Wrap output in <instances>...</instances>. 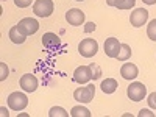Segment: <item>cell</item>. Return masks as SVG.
<instances>
[{"instance_id":"cell-1","label":"cell","mask_w":156,"mask_h":117,"mask_svg":"<svg viewBox=\"0 0 156 117\" xmlns=\"http://www.w3.org/2000/svg\"><path fill=\"white\" fill-rule=\"evenodd\" d=\"M95 86L94 84H81V87H76L73 90V98L78 103H89L94 100Z\"/></svg>"},{"instance_id":"cell-2","label":"cell","mask_w":156,"mask_h":117,"mask_svg":"<svg viewBox=\"0 0 156 117\" xmlns=\"http://www.w3.org/2000/svg\"><path fill=\"white\" fill-rule=\"evenodd\" d=\"M6 101H8L9 109H12V111H22V109L27 108V105H28V97L25 95L23 92L16 90V92H11L8 95Z\"/></svg>"},{"instance_id":"cell-3","label":"cell","mask_w":156,"mask_h":117,"mask_svg":"<svg viewBox=\"0 0 156 117\" xmlns=\"http://www.w3.org/2000/svg\"><path fill=\"white\" fill-rule=\"evenodd\" d=\"M78 51H80V55L84 56V58H92L98 51V42L92 37H86L78 44Z\"/></svg>"},{"instance_id":"cell-4","label":"cell","mask_w":156,"mask_h":117,"mask_svg":"<svg viewBox=\"0 0 156 117\" xmlns=\"http://www.w3.org/2000/svg\"><path fill=\"white\" fill-rule=\"evenodd\" d=\"M53 2L51 0H36L33 5V12L37 17H50L53 14Z\"/></svg>"},{"instance_id":"cell-5","label":"cell","mask_w":156,"mask_h":117,"mask_svg":"<svg viewBox=\"0 0 156 117\" xmlns=\"http://www.w3.org/2000/svg\"><path fill=\"white\" fill-rule=\"evenodd\" d=\"M90 80H94L92 66H78L73 72V81L78 84H87Z\"/></svg>"},{"instance_id":"cell-6","label":"cell","mask_w":156,"mask_h":117,"mask_svg":"<svg viewBox=\"0 0 156 117\" xmlns=\"http://www.w3.org/2000/svg\"><path fill=\"white\" fill-rule=\"evenodd\" d=\"M126 95H128L129 100H133V101H140V100H144V97L147 95V87L144 86V83L134 81V83H131L126 87Z\"/></svg>"},{"instance_id":"cell-7","label":"cell","mask_w":156,"mask_h":117,"mask_svg":"<svg viewBox=\"0 0 156 117\" xmlns=\"http://www.w3.org/2000/svg\"><path fill=\"white\" fill-rule=\"evenodd\" d=\"M17 28L25 34V36H30V34H34L37 30H39V22L33 17H23L19 20L17 23Z\"/></svg>"},{"instance_id":"cell-8","label":"cell","mask_w":156,"mask_h":117,"mask_svg":"<svg viewBox=\"0 0 156 117\" xmlns=\"http://www.w3.org/2000/svg\"><path fill=\"white\" fill-rule=\"evenodd\" d=\"M148 20V11L145 8H136L131 16H129V22H131L133 27L139 28V27H144Z\"/></svg>"},{"instance_id":"cell-9","label":"cell","mask_w":156,"mask_h":117,"mask_svg":"<svg viewBox=\"0 0 156 117\" xmlns=\"http://www.w3.org/2000/svg\"><path fill=\"white\" fill-rule=\"evenodd\" d=\"M84 12L78 8H72L66 12V20L69 22V25L72 27H80V25H84Z\"/></svg>"},{"instance_id":"cell-10","label":"cell","mask_w":156,"mask_h":117,"mask_svg":"<svg viewBox=\"0 0 156 117\" xmlns=\"http://www.w3.org/2000/svg\"><path fill=\"white\" fill-rule=\"evenodd\" d=\"M19 84H20V87L25 90V92H34V90L37 89L39 81H37V78H36L34 75H31V73H25V75L20 76Z\"/></svg>"},{"instance_id":"cell-11","label":"cell","mask_w":156,"mask_h":117,"mask_svg":"<svg viewBox=\"0 0 156 117\" xmlns=\"http://www.w3.org/2000/svg\"><path fill=\"white\" fill-rule=\"evenodd\" d=\"M120 47H122V44L119 42L117 37H108L105 41V53H106V56L117 58V55H119V51H120Z\"/></svg>"},{"instance_id":"cell-12","label":"cell","mask_w":156,"mask_h":117,"mask_svg":"<svg viewBox=\"0 0 156 117\" xmlns=\"http://www.w3.org/2000/svg\"><path fill=\"white\" fill-rule=\"evenodd\" d=\"M120 75H122V78H125V80H134V78L139 75V69H137V66L136 64H133V62H125L123 66L120 67Z\"/></svg>"},{"instance_id":"cell-13","label":"cell","mask_w":156,"mask_h":117,"mask_svg":"<svg viewBox=\"0 0 156 117\" xmlns=\"http://www.w3.org/2000/svg\"><path fill=\"white\" fill-rule=\"evenodd\" d=\"M59 44H61V39L55 33H45L42 36V45L45 48H56Z\"/></svg>"},{"instance_id":"cell-14","label":"cell","mask_w":156,"mask_h":117,"mask_svg":"<svg viewBox=\"0 0 156 117\" xmlns=\"http://www.w3.org/2000/svg\"><path fill=\"white\" fill-rule=\"evenodd\" d=\"M8 37L11 39V42H14V44H23V42H25V39H27V36H25V34L17 28V25H14V27L9 30Z\"/></svg>"},{"instance_id":"cell-15","label":"cell","mask_w":156,"mask_h":117,"mask_svg":"<svg viewBox=\"0 0 156 117\" xmlns=\"http://www.w3.org/2000/svg\"><path fill=\"white\" fill-rule=\"evenodd\" d=\"M100 87H101V90L105 94H114L119 86H117V81L114 80V78H106V80L101 81V86Z\"/></svg>"},{"instance_id":"cell-16","label":"cell","mask_w":156,"mask_h":117,"mask_svg":"<svg viewBox=\"0 0 156 117\" xmlns=\"http://www.w3.org/2000/svg\"><path fill=\"white\" fill-rule=\"evenodd\" d=\"M70 115L72 117H90V111L84 106H73L70 109Z\"/></svg>"},{"instance_id":"cell-17","label":"cell","mask_w":156,"mask_h":117,"mask_svg":"<svg viewBox=\"0 0 156 117\" xmlns=\"http://www.w3.org/2000/svg\"><path fill=\"white\" fill-rule=\"evenodd\" d=\"M129 56H131V47H129L128 44H122L120 51H119V55H117L115 59H119V61H126V59H129Z\"/></svg>"},{"instance_id":"cell-18","label":"cell","mask_w":156,"mask_h":117,"mask_svg":"<svg viewBox=\"0 0 156 117\" xmlns=\"http://www.w3.org/2000/svg\"><path fill=\"white\" fill-rule=\"evenodd\" d=\"M48 115L50 117H69V112L61 106H53V108H50Z\"/></svg>"},{"instance_id":"cell-19","label":"cell","mask_w":156,"mask_h":117,"mask_svg":"<svg viewBox=\"0 0 156 117\" xmlns=\"http://www.w3.org/2000/svg\"><path fill=\"white\" fill-rule=\"evenodd\" d=\"M136 5V0H117V3L114 5L119 9H131Z\"/></svg>"},{"instance_id":"cell-20","label":"cell","mask_w":156,"mask_h":117,"mask_svg":"<svg viewBox=\"0 0 156 117\" xmlns=\"http://www.w3.org/2000/svg\"><path fill=\"white\" fill-rule=\"evenodd\" d=\"M147 36L151 39V41H156V19L148 22V25H147Z\"/></svg>"},{"instance_id":"cell-21","label":"cell","mask_w":156,"mask_h":117,"mask_svg":"<svg viewBox=\"0 0 156 117\" xmlns=\"http://www.w3.org/2000/svg\"><path fill=\"white\" fill-rule=\"evenodd\" d=\"M9 75V69L6 67L5 62H0V81H5Z\"/></svg>"},{"instance_id":"cell-22","label":"cell","mask_w":156,"mask_h":117,"mask_svg":"<svg viewBox=\"0 0 156 117\" xmlns=\"http://www.w3.org/2000/svg\"><path fill=\"white\" fill-rule=\"evenodd\" d=\"M147 103H148V106L151 109H156V92H151L147 98Z\"/></svg>"},{"instance_id":"cell-23","label":"cell","mask_w":156,"mask_h":117,"mask_svg":"<svg viewBox=\"0 0 156 117\" xmlns=\"http://www.w3.org/2000/svg\"><path fill=\"white\" fill-rule=\"evenodd\" d=\"M31 2L33 0H14L16 6H19V8H27V6L31 5Z\"/></svg>"},{"instance_id":"cell-24","label":"cell","mask_w":156,"mask_h":117,"mask_svg":"<svg viewBox=\"0 0 156 117\" xmlns=\"http://www.w3.org/2000/svg\"><path fill=\"white\" fill-rule=\"evenodd\" d=\"M137 115L139 117H154V112H151L150 109H140Z\"/></svg>"},{"instance_id":"cell-25","label":"cell","mask_w":156,"mask_h":117,"mask_svg":"<svg viewBox=\"0 0 156 117\" xmlns=\"http://www.w3.org/2000/svg\"><path fill=\"white\" fill-rule=\"evenodd\" d=\"M86 27H84V31L86 33H90V31H94L95 30V23L94 22H87V23H84Z\"/></svg>"},{"instance_id":"cell-26","label":"cell","mask_w":156,"mask_h":117,"mask_svg":"<svg viewBox=\"0 0 156 117\" xmlns=\"http://www.w3.org/2000/svg\"><path fill=\"white\" fill-rule=\"evenodd\" d=\"M0 112H2V115H3V117H8V115H9V112H8V109H6L5 106L0 108Z\"/></svg>"},{"instance_id":"cell-27","label":"cell","mask_w":156,"mask_h":117,"mask_svg":"<svg viewBox=\"0 0 156 117\" xmlns=\"http://www.w3.org/2000/svg\"><path fill=\"white\" fill-rule=\"evenodd\" d=\"M142 2L147 5H156V0H142Z\"/></svg>"},{"instance_id":"cell-28","label":"cell","mask_w":156,"mask_h":117,"mask_svg":"<svg viewBox=\"0 0 156 117\" xmlns=\"http://www.w3.org/2000/svg\"><path fill=\"white\" fill-rule=\"evenodd\" d=\"M117 3V0H106V5H109V6H114Z\"/></svg>"},{"instance_id":"cell-29","label":"cell","mask_w":156,"mask_h":117,"mask_svg":"<svg viewBox=\"0 0 156 117\" xmlns=\"http://www.w3.org/2000/svg\"><path fill=\"white\" fill-rule=\"evenodd\" d=\"M75 2H84V0H75Z\"/></svg>"}]
</instances>
